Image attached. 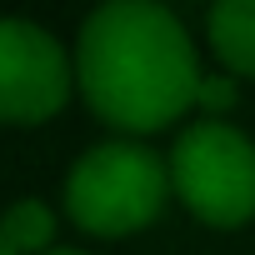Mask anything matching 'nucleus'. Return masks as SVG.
Instances as JSON below:
<instances>
[{"instance_id": "nucleus-3", "label": "nucleus", "mask_w": 255, "mask_h": 255, "mask_svg": "<svg viewBox=\"0 0 255 255\" xmlns=\"http://www.w3.org/2000/svg\"><path fill=\"white\" fill-rule=\"evenodd\" d=\"M170 185L205 225H240L255 215V145L225 120H200L175 140Z\"/></svg>"}, {"instance_id": "nucleus-6", "label": "nucleus", "mask_w": 255, "mask_h": 255, "mask_svg": "<svg viewBox=\"0 0 255 255\" xmlns=\"http://www.w3.org/2000/svg\"><path fill=\"white\" fill-rule=\"evenodd\" d=\"M0 235H5V245L15 255L20 250H45L50 235H55V215L40 200H20V205H10L5 215H0Z\"/></svg>"}, {"instance_id": "nucleus-8", "label": "nucleus", "mask_w": 255, "mask_h": 255, "mask_svg": "<svg viewBox=\"0 0 255 255\" xmlns=\"http://www.w3.org/2000/svg\"><path fill=\"white\" fill-rule=\"evenodd\" d=\"M0 255H15V250H10V245H5V235H0Z\"/></svg>"}, {"instance_id": "nucleus-9", "label": "nucleus", "mask_w": 255, "mask_h": 255, "mask_svg": "<svg viewBox=\"0 0 255 255\" xmlns=\"http://www.w3.org/2000/svg\"><path fill=\"white\" fill-rule=\"evenodd\" d=\"M50 255H80V250H50Z\"/></svg>"}, {"instance_id": "nucleus-1", "label": "nucleus", "mask_w": 255, "mask_h": 255, "mask_svg": "<svg viewBox=\"0 0 255 255\" xmlns=\"http://www.w3.org/2000/svg\"><path fill=\"white\" fill-rule=\"evenodd\" d=\"M75 80L90 110L120 130H160L200 100V70L180 20L145 0L100 5L85 20Z\"/></svg>"}, {"instance_id": "nucleus-7", "label": "nucleus", "mask_w": 255, "mask_h": 255, "mask_svg": "<svg viewBox=\"0 0 255 255\" xmlns=\"http://www.w3.org/2000/svg\"><path fill=\"white\" fill-rule=\"evenodd\" d=\"M230 100H235V85H230V80H200V100H195V105L220 110V105H230Z\"/></svg>"}, {"instance_id": "nucleus-2", "label": "nucleus", "mask_w": 255, "mask_h": 255, "mask_svg": "<svg viewBox=\"0 0 255 255\" xmlns=\"http://www.w3.org/2000/svg\"><path fill=\"white\" fill-rule=\"evenodd\" d=\"M170 170L140 145H95L65 180V210L90 235H130L165 205Z\"/></svg>"}, {"instance_id": "nucleus-5", "label": "nucleus", "mask_w": 255, "mask_h": 255, "mask_svg": "<svg viewBox=\"0 0 255 255\" xmlns=\"http://www.w3.org/2000/svg\"><path fill=\"white\" fill-rule=\"evenodd\" d=\"M210 45L230 70L255 75V0H220L210 10Z\"/></svg>"}, {"instance_id": "nucleus-4", "label": "nucleus", "mask_w": 255, "mask_h": 255, "mask_svg": "<svg viewBox=\"0 0 255 255\" xmlns=\"http://www.w3.org/2000/svg\"><path fill=\"white\" fill-rule=\"evenodd\" d=\"M65 90L60 45L30 20H0V120L40 125L65 105Z\"/></svg>"}]
</instances>
